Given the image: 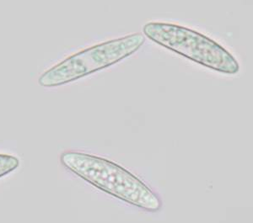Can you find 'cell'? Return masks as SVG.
<instances>
[{"label":"cell","instance_id":"6da1fadb","mask_svg":"<svg viewBox=\"0 0 253 223\" xmlns=\"http://www.w3.org/2000/svg\"><path fill=\"white\" fill-rule=\"evenodd\" d=\"M61 163L102 191L147 212L160 211L162 201L135 175L112 161L75 151L62 153Z\"/></svg>","mask_w":253,"mask_h":223},{"label":"cell","instance_id":"7a4b0ae2","mask_svg":"<svg viewBox=\"0 0 253 223\" xmlns=\"http://www.w3.org/2000/svg\"><path fill=\"white\" fill-rule=\"evenodd\" d=\"M143 32L147 37L165 48L187 59L225 74H236L240 65L223 46L205 35L175 24L150 22Z\"/></svg>","mask_w":253,"mask_h":223},{"label":"cell","instance_id":"3957f363","mask_svg":"<svg viewBox=\"0 0 253 223\" xmlns=\"http://www.w3.org/2000/svg\"><path fill=\"white\" fill-rule=\"evenodd\" d=\"M20 166V160L15 156L0 154V178L3 177Z\"/></svg>","mask_w":253,"mask_h":223}]
</instances>
